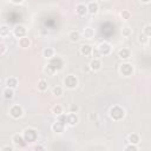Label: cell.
<instances>
[{
  "label": "cell",
  "instance_id": "44dd1931",
  "mask_svg": "<svg viewBox=\"0 0 151 151\" xmlns=\"http://www.w3.org/2000/svg\"><path fill=\"white\" fill-rule=\"evenodd\" d=\"M3 95H4V97H5L6 99H12V98L14 97V91H13V88H11V87H6V88L4 90Z\"/></svg>",
  "mask_w": 151,
  "mask_h": 151
},
{
  "label": "cell",
  "instance_id": "b9f144b4",
  "mask_svg": "<svg viewBox=\"0 0 151 151\" xmlns=\"http://www.w3.org/2000/svg\"><path fill=\"white\" fill-rule=\"evenodd\" d=\"M92 1H97V0H92Z\"/></svg>",
  "mask_w": 151,
  "mask_h": 151
},
{
  "label": "cell",
  "instance_id": "e575fe53",
  "mask_svg": "<svg viewBox=\"0 0 151 151\" xmlns=\"http://www.w3.org/2000/svg\"><path fill=\"white\" fill-rule=\"evenodd\" d=\"M78 111V106L77 105H71L70 106V112H77Z\"/></svg>",
  "mask_w": 151,
  "mask_h": 151
},
{
  "label": "cell",
  "instance_id": "7a4b0ae2",
  "mask_svg": "<svg viewBox=\"0 0 151 151\" xmlns=\"http://www.w3.org/2000/svg\"><path fill=\"white\" fill-rule=\"evenodd\" d=\"M125 116V110L123 107H120L118 105H114L110 110V117L113 120H122Z\"/></svg>",
  "mask_w": 151,
  "mask_h": 151
},
{
  "label": "cell",
  "instance_id": "5bb4252c",
  "mask_svg": "<svg viewBox=\"0 0 151 151\" xmlns=\"http://www.w3.org/2000/svg\"><path fill=\"white\" fill-rule=\"evenodd\" d=\"M64 129H65V125H64L63 123L58 122V120H57L55 123L52 124V130H53L54 132H57V133H62V132L64 131Z\"/></svg>",
  "mask_w": 151,
  "mask_h": 151
},
{
  "label": "cell",
  "instance_id": "1f68e13d",
  "mask_svg": "<svg viewBox=\"0 0 151 151\" xmlns=\"http://www.w3.org/2000/svg\"><path fill=\"white\" fill-rule=\"evenodd\" d=\"M122 33H123L124 37H129V36L131 34V28H130V27H124V28L122 29Z\"/></svg>",
  "mask_w": 151,
  "mask_h": 151
},
{
  "label": "cell",
  "instance_id": "f546056e",
  "mask_svg": "<svg viewBox=\"0 0 151 151\" xmlns=\"http://www.w3.org/2000/svg\"><path fill=\"white\" fill-rule=\"evenodd\" d=\"M147 40H149V37H146L144 33H142V34H139V37H138V41L140 43V44H146L147 43Z\"/></svg>",
  "mask_w": 151,
  "mask_h": 151
},
{
  "label": "cell",
  "instance_id": "83f0119b",
  "mask_svg": "<svg viewBox=\"0 0 151 151\" xmlns=\"http://www.w3.org/2000/svg\"><path fill=\"white\" fill-rule=\"evenodd\" d=\"M52 112L54 113V114H60V113H63V106L62 105H54L53 107H52Z\"/></svg>",
  "mask_w": 151,
  "mask_h": 151
},
{
  "label": "cell",
  "instance_id": "4dcf8cb0",
  "mask_svg": "<svg viewBox=\"0 0 151 151\" xmlns=\"http://www.w3.org/2000/svg\"><path fill=\"white\" fill-rule=\"evenodd\" d=\"M124 149H125L126 151H137V150H138V147L136 146V144H131V143H130L129 145H126Z\"/></svg>",
  "mask_w": 151,
  "mask_h": 151
},
{
  "label": "cell",
  "instance_id": "ba28073f",
  "mask_svg": "<svg viewBox=\"0 0 151 151\" xmlns=\"http://www.w3.org/2000/svg\"><path fill=\"white\" fill-rule=\"evenodd\" d=\"M111 50H112V47H111V45H110L109 43H102V44L99 45V47H98V51H99V53H100L102 55H107V54H110V53H111Z\"/></svg>",
  "mask_w": 151,
  "mask_h": 151
},
{
  "label": "cell",
  "instance_id": "cb8c5ba5",
  "mask_svg": "<svg viewBox=\"0 0 151 151\" xmlns=\"http://www.w3.org/2000/svg\"><path fill=\"white\" fill-rule=\"evenodd\" d=\"M11 31H10V27L7 25H3V26H0V36L1 37H7L10 36Z\"/></svg>",
  "mask_w": 151,
  "mask_h": 151
},
{
  "label": "cell",
  "instance_id": "52a82bcc",
  "mask_svg": "<svg viewBox=\"0 0 151 151\" xmlns=\"http://www.w3.org/2000/svg\"><path fill=\"white\" fill-rule=\"evenodd\" d=\"M79 122V117L76 112H70V114H67V119H66V124L74 126L76 124H78Z\"/></svg>",
  "mask_w": 151,
  "mask_h": 151
},
{
  "label": "cell",
  "instance_id": "ffe728a7",
  "mask_svg": "<svg viewBox=\"0 0 151 151\" xmlns=\"http://www.w3.org/2000/svg\"><path fill=\"white\" fill-rule=\"evenodd\" d=\"M6 85L7 87H11V88H15L18 86V79L15 77H10L7 80H6Z\"/></svg>",
  "mask_w": 151,
  "mask_h": 151
},
{
  "label": "cell",
  "instance_id": "30bf717a",
  "mask_svg": "<svg viewBox=\"0 0 151 151\" xmlns=\"http://www.w3.org/2000/svg\"><path fill=\"white\" fill-rule=\"evenodd\" d=\"M90 69H91L92 71H99L102 69V62L98 59V58H95L92 59L91 62H90Z\"/></svg>",
  "mask_w": 151,
  "mask_h": 151
},
{
  "label": "cell",
  "instance_id": "ab89813d",
  "mask_svg": "<svg viewBox=\"0 0 151 151\" xmlns=\"http://www.w3.org/2000/svg\"><path fill=\"white\" fill-rule=\"evenodd\" d=\"M142 3H144V4H149L150 3V0H140Z\"/></svg>",
  "mask_w": 151,
  "mask_h": 151
},
{
  "label": "cell",
  "instance_id": "4316f807",
  "mask_svg": "<svg viewBox=\"0 0 151 151\" xmlns=\"http://www.w3.org/2000/svg\"><path fill=\"white\" fill-rule=\"evenodd\" d=\"M66 119H67V114H64V113H60L57 116V120L60 123H63L64 125H66Z\"/></svg>",
  "mask_w": 151,
  "mask_h": 151
},
{
  "label": "cell",
  "instance_id": "603a6c76",
  "mask_svg": "<svg viewBox=\"0 0 151 151\" xmlns=\"http://www.w3.org/2000/svg\"><path fill=\"white\" fill-rule=\"evenodd\" d=\"M47 87H48V84H47V81L45 79H40L38 81V90H39V91L44 92V91H46V90H47Z\"/></svg>",
  "mask_w": 151,
  "mask_h": 151
},
{
  "label": "cell",
  "instance_id": "277c9868",
  "mask_svg": "<svg viewBox=\"0 0 151 151\" xmlns=\"http://www.w3.org/2000/svg\"><path fill=\"white\" fill-rule=\"evenodd\" d=\"M64 84L67 88H76L77 85H78V79L76 76L73 74H69L66 76V78L64 79Z\"/></svg>",
  "mask_w": 151,
  "mask_h": 151
},
{
  "label": "cell",
  "instance_id": "f1b7e54d",
  "mask_svg": "<svg viewBox=\"0 0 151 151\" xmlns=\"http://www.w3.org/2000/svg\"><path fill=\"white\" fill-rule=\"evenodd\" d=\"M120 15H122V18H123L124 20H129V19L131 18V12L128 11V10H123L122 13H120Z\"/></svg>",
  "mask_w": 151,
  "mask_h": 151
},
{
  "label": "cell",
  "instance_id": "836d02e7",
  "mask_svg": "<svg viewBox=\"0 0 151 151\" xmlns=\"http://www.w3.org/2000/svg\"><path fill=\"white\" fill-rule=\"evenodd\" d=\"M6 51H7L6 45H5V44H3V43H0V54H5V53H6Z\"/></svg>",
  "mask_w": 151,
  "mask_h": 151
},
{
  "label": "cell",
  "instance_id": "9a60e30c",
  "mask_svg": "<svg viewBox=\"0 0 151 151\" xmlns=\"http://www.w3.org/2000/svg\"><path fill=\"white\" fill-rule=\"evenodd\" d=\"M118 57H119V58H122V59H128V58H130V57H131V51H130L129 48L123 47V48H120V50H119V52H118Z\"/></svg>",
  "mask_w": 151,
  "mask_h": 151
},
{
  "label": "cell",
  "instance_id": "d6986e66",
  "mask_svg": "<svg viewBox=\"0 0 151 151\" xmlns=\"http://www.w3.org/2000/svg\"><path fill=\"white\" fill-rule=\"evenodd\" d=\"M139 135L138 133H135V132H132V133H130L129 135V137H128V142L129 143H131V144H138L139 143Z\"/></svg>",
  "mask_w": 151,
  "mask_h": 151
},
{
  "label": "cell",
  "instance_id": "8d00e7d4",
  "mask_svg": "<svg viewBox=\"0 0 151 151\" xmlns=\"http://www.w3.org/2000/svg\"><path fill=\"white\" fill-rule=\"evenodd\" d=\"M1 150H3V151H5V150H10V151H12V150H13V147L7 145V146H4V147H1Z\"/></svg>",
  "mask_w": 151,
  "mask_h": 151
},
{
  "label": "cell",
  "instance_id": "f35d334b",
  "mask_svg": "<svg viewBox=\"0 0 151 151\" xmlns=\"http://www.w3.org/2000/svg\"><path fill=\"white\" fill-rule=\"evenodd\" d=\"M34 150H44V147H43V146H39V145H37V146L34 147Z\"/></svg>",
  "mask_w": 151,
  "mask_h": 151
},
{
  "label": "cell",
  "instance_id": "74e56055",
  "mask_svg": "<svg viewBox=\"0 0 151 151\" xmlns=\"http://www.w3.org/2000/svg\"><path fill=\"white\" fill-rule=\"evenodd\" d=\"M11 1L13 4H20V3H22V0H11Z\"/></svg>",
  "mask_w": 151,
  "mask_h": 151
},
{
  "label": "cell",
  "instance_id": "9c48e42d",
  "mask_svg": "<svg viewBox=\"0 0 151 151\" xmlns=\"http://www.w3.org/2000/svg\"><path fill=\"white\" fill-rule=\"evenodd\" d=\"M12 142L14 145L17 146H25L26 145V142L24 139V136L22 135H19V133H15L13 137H12Z\"/></svg>",
  "mask_w": 151,
  "mask_h": 151
},
{
  "label": "cell",
  "instance_id": "6da1fadb",
  "mask_svg": "<svg viewBox=\"0 0 151 151\" xmlns=\"http://www.w3.org/2000/svg\"><path fill=\"white\" fill-rule=\"evenodd\" d=\"M64 66V62L60 57H52L50 58V62L45 69V72L47 74H53L57 71H60Z\"/></svg>",
  "mask_w": 151,
  "mask_h": 151
},
{
  "label": "cell",
  "instance_id": "2e32d148",
  "mask_svg": "<svg viewBox=\"0 0 151 151\" xmlns=\"http://www.w3.org/2000/svg\"><path fill=\"white\" fill-rule=\"evenodd\" d=\"M19 46L21 48H28L29 46H31V40H29V38H27V37L19 38Z\"/></svg>",
  "mask_w": 151,
  "mask_h": 151
},
{
  "label": "cell",
  "instance_id": "7402d4cb",
  "mask_svg": "<svg viewBox=\"0 0 151 151\" xmlns=\"http://www.w3.org/2000/svg\"><path fill=\"white\" fill-rule=\"evenodd\" d=\"M69 38L72 43H77L80 39V33L78 31H71L70 34H69Z\"/></svg>",
  "mask_w": 151,
  "mask_h": 151
},
{
  "label": "cell",
  "instance_id": "484cf974",
  "mask_svg": "<svg viewBox=\"0 0 151 151\" xmlns=\"http://www.w3.org/2000/svg\"><path fill=\"white\" fill-rule=\"evenodd\" d=\"M43 54H44V57H45V58L50 59V58H52V57H53V54H54V50H53V48H51V47H47V48H45V50H44Z\"/></svg>",
  "mask_w": 151,
  "mask_h": 151
},
{
  "label": "cell",
  "instance_id": "d6a6232c",
  "mask_svg": "<svg viewBox=\"0 0 151 151\" xmlns=\"http://www.w3.org/2000/svg\"><path fill=\"white\" fill-rule=\"evenodd\" d=\"M144 34H145L146 37H150V36H151V25H146V26L144 27Z\"/></svg>",
  "mask_w": 151,
  "mask_h": 151
},
{
  "label": "cell",
  "instance_id": "7c38bea8",
  "mask_svg": "<svg viewBox=\"0 0 151 151\" xmlns=\"http://www.w3.org/2000/svg\"><path fill=\"white\" fill-rule=\"evenodd\" d=\"M76 12H77V14H78L79 17H84V15H86V13H87V6L84 5V4H78V5L76 6Z\"/></svg>",
  "mask_w": 151,
  "mask_h": 151
},
{
  "label": "cell",
  "instance_id": "4fadbf2b",
  "mask_svg": "<svg viewBox=\"0 0 151 151\" xmlns=\"http://www.w3.org/2000/svg\"><path fill=\"white\" fill-rule=\"evenodd\" d=\"M98 5H97V3L96 1H91L88 5H87V13H90V14H97L98 13Z\"/></svg>",
  "mask_w": 151,
  "mask_h": 151
},
{
  "label": "cell",
  "instance_id": "ac0fdd59",
  "mask_svg": "<svg viewBox=\"0 0 151 151\" xmlns=\"http://www.w3.org/2000/svg\"><path fill=\"white\" fill-rule=\"evenodd\" d=\"M83 36H84V38H86V39H92V38L95 37V31H93V28H91V27H86V28H84Z\"/></svg>",
  "mask_w": 151,
  "mask_h": 151
},
{
  "label": "cell",
  "instance_id": "8992f818",
  "mask_svg": "<svg viewBox=\"0 0 151 151\" xmlns=\"http://www.w3.org/2000/svg\"><path fill=\"white\" fill-rule=\"evenodd\" d=\"M24 111H22V107L20 105H13L11 109H10V114L14 118V119H18L22 116Z\"/></svg>",
  "mask_w": 151,
  "mask_h": 151
},
{
  "label": "cell",
  "instance_id": "d4e9b609",
  "mask_svg": "<svg viewBox=\"0 0 151 151\" xmlns=\"http://www.w3.org/2000/svg\"><path fill=\"white\" fill-rule=\"evenodd\" d=\"M52 95L54 97H60L63 95V88L60 87V86H54L53 90H52Z\"/></svg>",
  "mask_w": 151,
  "mask_h": 151
},
{
  "label": "cell",
  "instance_id": "d590c367",
  "mask_svg": "<svg viewBox=\"0 0 151 151\" xmlns=\"http://www.w3.org/2000/svg\"><path fill=\"white\" fill-rule=\"evenodd\" d=\"M92 53H93V55H95V57H96V58H97V57H98V55H99V54H100V53H99V51H98V50H93V48H92Z\"/></svg>",
  "mask_w": 151,
  "mask_h": 151
},
{
  "label": "cell",
  "instance_id": "e0dca14e",
  "mask_svg": "<svg viewBox=\"0 0 151 151\" xmlns=\"http://www.w3.org/2000/svg\"><path fill=\"white\" fill-rule=\"evenodd\" d=\"M80 53L83 54V55H85V57H87V55H91V53H92V47L90 46V45H81L80 46Z\"/></svg>",
  "mask_w": 151,
  "mask_h": 151
},
{
  "label": "cell",
  "instance_id": "3957f363",
  "mask_svg": "<svg viewBox=\"0 0 151 151\" xmlns=\"http://www.w3.org/2000/svg\"><path fill=\"white\" fill-rule=\"evenodd\" d=\"M24 139L26 143H32V142H36L37 138H38V132L34 130V129H26L24 131Z\"/></svg>",
  "mask_w": 151,
  "mask_h": 151
},
{
  "label": "cell",
  "instance_id": "60d3db41",
  "mask_svg": "<svg viewBox=\"0 0 151 151\" xmlns=\"http://www.w3.org/2000/svg\"><path fill=\"white\" fill-rule=\"evenodd\" d=\"M102 1H107V0H102Z\"/></svg>",
  "mask_w": 151,
  "mask_h": 151
},
{
  "label": "cell",
  "instance_id": "5b68a950",
  "mask_svg": "<svg viewBox=\"0 0 151 151\" xmlns=\"http://www.w3.org/2000/svg\"><path fill=\"white\" fill-rule=\"evenodd\" d=\"M119 71H120V73H122L123 76H125V77H130L132 73H133V66L131 65V64H122L120 65V67H119Z\"/></svg>",
  "mask_w": 151,
  "mask_h": 151
},
{
  "label": "cell",
  "instance_id": "8fae6325",
  "mask_svg": "<svg viewBox=\"0 0 151 151\" xmlns=\"http://www.w3.org/2000/svg\"><path fill=\"white\" fill-rule=\"evenodd\" d=\"M14 36H15L17 38H22V37H25V36H26V28H25V26H22V25L17 26V27L14 28Z\"/></svg>",
  "mask_w": 151,
  "mask_h": 151
}]
</instances>
